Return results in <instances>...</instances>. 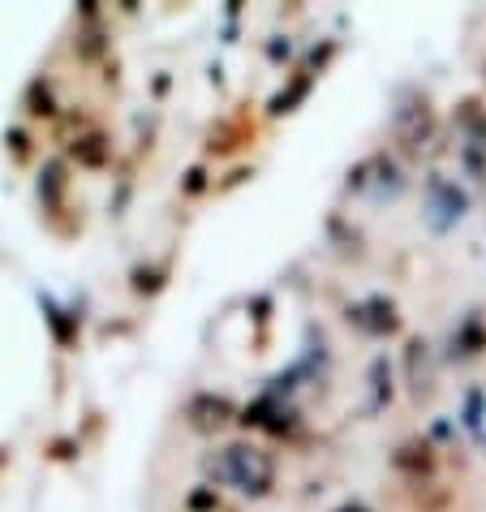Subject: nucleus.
<instances>
[{"mask_svg": "<svg viewBox=\"0 0 486 512\" xmlns=\"http://www.w3.org/2000/svg\"><path fill=\"white\" fill-rule=\"evenodd\" d=\"M203 474L224 482V487H237L250 500H263L276 487V461H271L267 448L254 444H224L211 457H203Z\"/></svg>", "mask_w": 486, "mask_h": 512, "instance_id": "nucleus-1", "label": "nucleus"}, {"mask_svg": "<svg viewBox=\"0 0 486 512\" xmlns=\"http://www.w3.org/2000/svg\"><path fill=\"white\" fill-rule=\"evenodd\" d=\"M422 211H426V224H431L435 233H448V229H456V224L465 220L469 194L443 173H431L426 177V190H422Z\"/></svg>", "mask_w": 486, "mask_h": 512, "instance_id": "nucleus-2", "label": "nucleus"}, {"mask_svg": "<svg viewBox=\"0 0 486 512\" xmlns=\"http://www.w3.org/2000/svg\"><path fill=\"white\" fill-rule=\"evenodd\" d=\"M349 323H357L366 336H392L400 327V315L396 302H388V297H366V302L349 306Z\"/></svg>", "mask_w": 486, "mask_h": 512, "instance_id": "nucleus-3", "label": "nucleus"}, {"mask_svg": "<svg viewBox=\"0 0 486 512\" xmlns=\"http://www.w3.org/2000/svg\"><path fill=\"white\" fill-rule=\"evenodd\" d=\"M392 130H396V138L405 142L409 151H418L422 142L431 138V130H435L431 104H426V99H418V104H405V108H396V117H392Z\"/></svg>", "mask_w": 486, "mask_h": 512, "instance_id": "nucleus-4", "label": "nucleus"}, {"mask_svg": "<svg viewBox=\"0 0 486 512\" xmlns=\"http://www.w3.org/2000/svg\"><path fill=\"white\" fill-rule=\"evenodd\" d=\"M482 349H486V323H482V315H465L448 336V358L469 362V358H478Z\"/></svg>", "mask_w": 486, "mask_h": 512, "instance_id": "nucleus-5", "label": "nucleus"}, {"mask_svg": "<svg viewBox=\"0 0 486 512\" xmlns=\"http://www.w3.org/2000/svg\"><path fill=\"white\" fill-rule=\"evenodd\" d=\"M228 414H233V405H228L224 396H194L190 401V422L198 431H211V426L228 422Z\"/></svg>", "mask_w": 486, "mask_h": 512, "instance_id": "nucleus-6", "label": "nucleus"}, {"mask_svg": "<svg viewBox=\"0 0 486 512\" xmlns=\"http://www.w3.org/2000/svg\"><path fill=\"white\" fill-rule=\"evenodd\" d=\"M392 465L405 469V474H431L435 452H431V444H426V439H413V444H400V448H396Z\"/></svg>", "mask_w": 486, "mask_h": 512, "instance_id": "nucleus-7", "label": "nucleus"}, {"mask_svg": "<svg viewBox=\"0 0 486 512\" xmlns=\"http://www.w3.org/2000/svg\"><path fill=\"white\" fill-rule=\"evenodd\" d=\"M310 87H314V74H306V69H302V74H297V78L289 82V87L271 95L267 112H271V117H284V112H293V108H297V104H302V99L310 95Z\"/></svg>", "mask_w": 486, "mask_h": 512, "instance_id": "nucleus-8", "label": "nucleus"}, {"mask_svg": "<svg viewBox=\"0 0 486 512\" xmlns=\"http://www.w3.org/2000/svg\"><path fill=\"white\" fill-rule=\"evenodd\" d=\"M426 340H409V349H405V362H409V388L426 396L431 392V371H426Z\"/></svg>", "mask_w": 486, "mask_h": 512, "instance_id": "nucleus-9", "label": "nucleus"}, {"mask_svg": "<svg viewBox=\"0 0 486 512\" xmlns=\"http://www.w3.org/2000/svg\"><path fill=\"white\" fill-rule=\"evenodd\" d=\"M392 401V362L375 358L370 362V409H383Z\"/></svg>", "mask_w": 486, "mask_h": 512, "instance_id": "nucleus-10", "label": "nucleus"}, {"mask_svg": "<svg viewBox=\"0 0 486 512\" xmlns=\"http://www.w3.org/2000/svg\"><path fill=\"white\" fill-rule=\"evenodd\" d=\"M482 422H486V392H482V388H469V392H465V409H461V426H465L469 435L486 439V435H482Z\"/></svg>", "mask_w": 486, "mask_h": 512, "instance_id": "nucleus-11", "label": "nucleus"}, {"mask_svg": "<svg viewBox=\"0 0 486 512\" xmlns=\"http://www.w3.org/2000/svg\"><path fill=\"white\" fill-rule=\"evenodd\" d=\"M26 104H31V108H26L31 117H52V112H56L52 91H48V82H44V78H35V82H31V91H26Z\"/></svg>", "mask_w": 486, "mask_h": 512, "instance_id": "nucleus-12", "label": "nucleus"}, {"mask_svg": "<svg viewBox=\"0 0 486 512\" xmlns=\"http://www.w3.org/2000/svg\"><path fill=\"white\" fill-rule=\"evenodd\" d=\"M461 168L474 181H486V151L474 147V142H461Z\"/></svg>", "mask_w": 486, "mask_h": 512, "instance_id": "nucleus-13", "label": "nucleus"}, {"mask_svg": "<svg viewBox=\"0 0 486 512\" xmlns=\"http://www.w3.org/2000/svg\"><path fill=\"white\" fill-rule=\"evenodd\" d=\"M74 155H78L82 164H104V138L91 134V138H82V147L74 142Z\"/></svg>", "mask_w": 486, "mask_h": 512, "instance_id": "nucleus-14", "label": "nucleus"}, {"mask_svg": "<svg viewBox=\"0 0 486 512\" xmlns=\"http://www.w3.org/2000/svg\"><path fill=\"white\" fill-rule=\"evenodd\" d=\"M48 190V203L56 207V194H61V164H48L44 177H39V194Z\"/></svg>", "mask_w": 486, "mask_h": 512, "instance_id": "nucleus-15", "label": "nucleus"}, {"mask_svg": "<svg viewBox=\"0 0 486 512\" xmlns=\"http://www.w3.org/2000/svg\"><path fill=\"white\" fill-rule=\"evenodd\" d=\"M211 504H216V491H194L190 495V508L198 512V508H211Z\"/></svg>", "mask_w": 486, "mask_h": 512, "instance_id": "nucleus-16", "label": "nucleus"}, {"mask_svg": "<svg viewBox=\"0 0 486 512\" xmlns=\"http://www.w3.org/2000/svg\"><path fill=\"white\" fill-rule=\"evenodd\" d=\"M203 177H207L203 168H194V173H190V181H185V194H198V190H203V186H207Z\"/></svg>", "mask_w": 486, "mask_h": 512, "instance_id": "nucleus-17", "label": "nucleus"}, {"mask_svg": "<svg viewBox=\"0 0 486 512\" xmlns=\"http://www.w3.org/2000/svg\"><path fill=\"white\" fill-rule=\"evenodd\" d=\"M293 52V44H289V39H284V44H271L267 48V56H271V61H280V56H289Z\"/></svg>", "mask_w": 486, "mask_h": 512, "instance_id": "nucleus-18", "label": "nucleus"}, {"mask_svg": "<svg viewBox=\"0 0 486 512\" xmlns=\"http://www.w3.org/2000/svg\"><path fill=\"white\" fill-rule=\"evenodd\" d=\"M340 512H370V508H366V504H357V500H353V504H345V508H340Z\"/></svg>", "mask_w": 486, "mask_h": 512, "instance_id": "nucleus-19", "label": "nucleus"}, {"mask_svg": "<svg viewBox=\"0 0 486 512\" xmlns=\"http://www.w3.org/2000/svg\"><path fill=\"white\" fill-rule=\"evenodd\" d=\"M482 82H486V61H482Z\"/></svg>", "mask_w": 486, "mask_h": 512, "instance_id": "nucleus-20", "label": "nucleus"}]
</instances>
